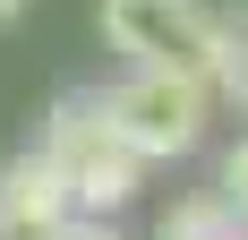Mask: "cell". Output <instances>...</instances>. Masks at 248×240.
Masks as SVG:
<instances>
[{"label":"cell","mask_w":248,"mask_h":240,"mask_svg":"<svg viewBox=\"0 0 248 240\" xmlns=\"http://www.w3.org/2000/svg\"><path fill=\"white\" fill-rule=\"evenodd\" d=\"M34 146H43L51 171L69 180V206H77V215H120L128 197L146 189V154L94 112V95H60Z\"/></svg>","instance_id":"1"},{"label":"cell","mask_w":248,"mask_h":240,"mask_svg":"<svg viewBox=\"0 0 248 240\" xmlns=\"http://www.w3.org/2000/svg\"><path fill=\"white\" fill-rule=\"evenodd\" d=\"M94 112L111 120L146 163H171V154H188V146L205 137L214 95H205V77H180V69H128L120 86L94 95Z\"/></svg>","instance_id":"2"},{"label":"cell","mask_w":248,"mask_h":240,"mask_svg":"<svg viewBox=\"0 0 248 240\" xmlns=\"http://www.w3.org/2000/svg\"><path fill=\"white\" fill-rule=\"evenodd\" d=\"M103 43L128 69H180L205 77L214 60V9L205 0H103Z\"/></svg>","instance_id":"3"},{"label":"cell","mask_w":248,"mask_h":240,"mask_svg":"<svg viewBox=\"0 0 248 240\" xmlns=\"http://www.w3.org/2000/svg\"><path fill=\"white\" fill-rule=\"evenodd\" d=\"M205 95L248 112V9H223L214 17V60H205Z\"/></svg>","instance_id":"4"},{"label":"cell","mask_w":248,"mask_h":240,"mask_svg":"<svg viewBox=\"0 0 248 240\" xmlns=\"http://www.w3.org/2000/svg\"><path fill=\"white\" fill-rule=\"evenodd\" d=\"M154 240H248V223L223 206V189H205V197H171Z\"/></svg>","instance_id":"5"},{"label":"cell","mask_w":248,"mask_h":240,"mask_svg":"<svg viewBox=\"0 0 248 240\" xmlns=\"http://www.w3.org/2000/svg\"><path fill=\"white\" fill-rule=\"evenodd\" d=\"M60 232V215H43V206H17V197H0V240H51Z\"/></svg>","instance_id":"6"},{"label":"cell","mask_w":248,"mask_h":240,"mask_svg":"<svg viewBox=\"0 0 248 240\" xmlns=\"http://www.w3.org/2000/svg\"><path fill=\"white\" fill-rule=\"evenodd\" d=\"M223 206L248 223V137H231V154H223Z\"/></svg>","instance_id":"7"},{"label":"cell","mask_w":248,"mask_h":240,"mask_svg":"<svg viewBox=\"0 0 248 240\" xmlns=\"http://www.w3.org/2000/svg\"><path fill=\"white\" fill-rule=\"evenodd\" d=\"M51 240H120V223H111V215H60Z\"/></svg>","instance_id":"8"},{"label":"cell","mask_w":248,"mask_h":240,"mask_svg":"<svg viewBox=\"0 0 248 240\" xmlns=\"http://www.w3.org/2000/svg\"><path fill=\"white\" fill-rule=\"evenodd\" d=\"M26 9H34V0H0V26H17V17H26Z\"/></svg>","instance_id":"9"}]
</instances>
